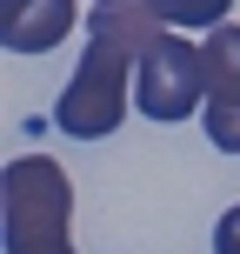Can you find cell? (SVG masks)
<instances>
[{
  "label": "cell",
  "instance_id": "cell-3",
  "mask_svg": "<svg viewBox=\"0 0 240 254\" xmlns=\"http://www.w3.org/2000/svg\"><path fill=\"white\" fill-rule=\"evenodd\" d=\"M134 107L147 121H160V127L200 114L207 107V61H200V47L193 40H174V27H167L140 54V67H134Z\"/></svg>",
  "mask_w": 240,
  "mask_h": 254
},
{
  "label": "cell",
  "instance_id": "cell-8",
  "mask_svg": "<svg viewBox=\"0 0 240 254\" xmlns=\"http://www.w3.org/2000/svg\"><path fill=\"white\" fill-rule=\"evenodd\" d=\"M214 254H240V201L214 221Z\"/></svg>",
  "mask_w": 240,
  "mask_h": 254
},
{
  "label": "cell",
  "instance_id": "cell-2",
  "mask_svg": "<svg viewBox=\"0 0 240 254\" xmlns=\"http://www.w3.org/2000/svg\"><path fill=\"white\" fill-rule=\"evenodd\" d=\"M0 201H7V254H74V188L60 161L47 154L7 161Z\"/></svg>",
  "mask_w": 240,
  "mask_h": 254
},
{
  "label": "cell",
  "instance_id": "cell-6",
  "mask_svg": "<svg viewBox=\"0 0 240 254\" xmlns=\"http://www.w3.org/2000/svg\"><path fill=\"white\" fill-rule=\"evenodd\" d=\"M153 13H160V27H227V7L234 0H147Z\"/></svg>",
  "mask_w": 240,
  "mask_h": 254
},
{
  "label": "cell",
  "instance_id": "cell-5",
  "mask_svg": "<svg viewBox=\"0 0 240 254\" xmlns=\"http://www.w3.org/2000/svg\"><path fill=\"white\" fill-rule=\"evenodd\" d=\"M200 61H207V94H240V27H214L200 40Z\"/></svg>",
  "mask_w": 240,
  "mask_h": 254
},
{
  "label": "cell",
  "instance_id": "cell-4",
  "mask_svg": "<svg viewBox=\"0 0 240 254\" xmlns=\"http://www.w3.org/2000/svg\"><path fill=\"white\" fill-rule=\"evenodd\" d=\"M74 0H0V40L7 54H47L74 34Z\"/></svg>",
  "mask_w": 240,
  "mask_h": 254
},
{
  "label": "cell",
  "instance_id": "cell-1",
  "mask_svg": "<svg viewBox=\"0 0 240 254\" xmlns=\"http://www.w3.org/2000/svg\"><path fill=\"white\" fill-rule=\"evenodd\" d=\"M160 13L147 0H120V7H94L87 13V54H80L67 94L53 101V127L74 140H100L127 121V101H134V67L140 54L160 40Z\"/></svg>",
  "mask_w": 240,
  "mask_h": 254
},
{
  "label": "cell",
  "instance_id": "cell-7",
  "mask_svg": "<svg viewBox=\"0 0 240 254\" xmlns=\"http://www.w3.org/2000/svg\"><path fill=\"white\" fill-rule=\"evenodd\" d=\"M200 121H207V140L220 154H240V94H207Z\"/></svg>",
  "mask_w": 240,
  "mask_h": 254
},
{
  "label": "cell",
  "instance_id": "cell-9",
  "mask_svg": "<svg viewBox=\"0 0 240 254\" xmlns=\"http://www.w3.org/2000/svg\"><path fill=\"white\" fill-rule=\"evenodd\" d=\"M100 7H120V0H100Z\"/></svg>",
  "mask_w": 240,
  "mask_h": 254
}]
</instances>
